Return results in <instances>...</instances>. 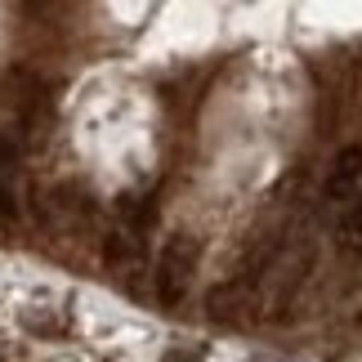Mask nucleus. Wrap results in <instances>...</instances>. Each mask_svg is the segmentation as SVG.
I'll return each mask as SVG.
<instances>
[{
    "mask_svg": "<svg viewBox=\"0 0 362 362\" xmlns=\"http://www.w3.org/2000/svg\"><path fill=\"white\" fill-rule=\"evenodd\" d=\"M197 259H202V242L192 238V233H175V238H165L161 259H157V296H161V304L175 309V304L188 296L192 273H197Z\"/></svg>",
    "mask_w": 362,
    "mask_h": 362,
    "instance_id": "f257e3e1",
    "label": "nucleus"
},
{
    "mask_svg": "<svg viewBox=\"0 0 362 362\" xmlns=\"http://www.w3.org/2000/svg\"><path fill=\"white\" fill-rule=\"evenodd\" d=\"M309 269H313V242H296L277 255V264H273V309H286L296 300V291L304 286Z\"/></svg>",
    "mask_w": 362,
    "mask_h": 362,
    "instance_id": "f03ea898",
    "label": "nucleus"
},
{
    "mask_svg": "<svg viewBox=\"0 0 362 362\" xmlns=\"http://www.w3.org/2000/svg\"><path fill=\"white\" fill-rule=\"evenodd\" d=\"M362 192V148H344L340 157H336V165H331V179H327V197L331 202H349L354 206V197Z\"/></svg>",
    "mask_w": 362,
    "mask_h": 362,
    "instance_id": "7ed1b4c3",
    "label": "nucleus"
},
{
    "mask_svg": "<svg viewBox=\"0 0 362 362\" xmlns=\"http://www.w3.org/2000/svg\"><path fill=\"white\" fill-rule=\"evenodd\" d=\"M250 304V291L238 286V282H224L211 291V300H206V309H211L215 322H233V317H242V309Z\"/></svg>",
    "mask_w": 362,
    "mask_h": 362,
    "instance_id": "20e7f679",
    "label": "nucleus"
},
{
    "mask_svg": "<svg viewBox=\"0 0 362 362\" xmlns=\"http://www.w3.org/2000/svg\"><path fill=\"white\" fill-rule=\"evenodd\" d=\"M103 259L112 264L117 273L134 269V264H139V238H134V233H112V238H107V246H103Z\"/></svg>",
    "mask_w": 362,
    "mask_h": 362,
    "instance_id": "39448f33",
    "label": "nucleus"
},
{
    "mask_svg": "<svg viewBox=\"0 0 362 362\" xmlns=\"http://www.w3.org/2000/svg\"><path fill=\"white\" fill-rule=\"evenodd\" d=\"M340 242H344V246H362V192H358V202L349 206V211H344Z\"/></svg>",
    "mask_w": 362,
    "mask_h": 362,
    "instance_id": "423d86ee",
    "label": "nucleus"
},
{
    "mask_svg": "<svg viewBox=\"0 0 362 362\" xmlns=\"http://www.w3.org/2000/svg\"><path fill=\"white\" fill-rule=\"evenodd\" d=\"M0 215H5V219H13V215H18V206H13V192H9L5 184H0Z\"/></svg>",
    "mask_w": 362,
    "mask_h": 362,
    "instance_id": "0eeeda50",
    "label": "nucleus"
},
{
    "mask_svg": "<svg viewBox=\"0 0 362 362\" xmlns=\"http://www.w3.org/2000/svg\"><path fill=\"white\" fill-rule=\"evenodd\" d=\"M0 362H5V358H0Z\"/></svg>",
    "mask_w": 362,
    "mask_h": 362,
    "instance_id": "6e6552de",
    "label": "nucleus"
}]
</instances>
